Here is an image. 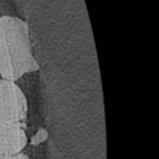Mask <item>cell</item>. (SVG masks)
I'll use <instances>...</instances> for the list:
<instances>
[{"label":"cell","mask_w":159,"mask_h":159,"mask_svg":"<svg viewBox=\"0 0 159 159\" xmlns=\"http://www.w3.org/2000/svg\"><path fill=\"white\" fill-rule=\"evenodd\" d=\"M40 70L32 55L30 31L26 21L4 15L0 16V76L15 82L27 72Z\"/></svg>","instance_id":"cell-1"},{"label":"cell","mask_w":159,"mask_h":159,"mask_svg":"<svg viewBox=\"0 0 159 159\" xmlns=\"http://www.w3.org/2000/svg\"><path fill=\"white\" fill-rule=\"evenodd\" d=\"M27 99L15 83L0 78V154L12 155L27 144Z\"/></svg>","instance_id":"cell-2"},{"label":"cell","mask_w":159,"mask_h":159,"mask_svg":"<svg viewBox=\"0 0 159 159\" xmlns=\"http://www.w3.org/2000/svg\"><path fill=\"white\" fill-rule=\"evenodd\" d=\"M47 135H48V133H47V130L46 129H43V128H41V129H39L37 132H36V134H34L32 135V138H31V144L32 145H37V144H40V143H42L45 139H47Z\"/></svg>","instance_id":"cell-3"},{"label":"cell","mask_w":159,"mask_h":159,"mask_svg":"<svg viewBox=\"0 0 159 159\" xmlns=\"http://www.w3.org/2000/svg\"><path fill=\"white\" fill-rule=\"evenodd\" d=\"M0 159H29V157L22 153H17V154H12V155L0 154Z\"/></svg>","instance_id":"cell-4"}]
</instances>
